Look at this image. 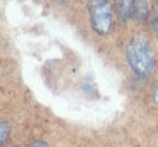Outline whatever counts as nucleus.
Returning a JSON list of instances; mask_svg holds the SVG:
<instances>
[{
	"label": "nucleus",
	"instance_id": "6",
	"mask_svg": "<svg viewBox=\"0 0 158 147\" xmlns=\"http://www.w3.org/2000/svg\"><path fill=\"white\" fill-rule=\"evenodd\" d=\"M151 25H153V31L158 32V7L153 12V22H151Z\"/></svg>",
	"mask_w": 158,
	"mask_h": 147
},
{
	"label": "nucleus",
	"instance_id": "1",
	"mask_svg": "<svg viewBox=\"0 0 158 147\" xmlns=\"http://www.w3.org/2000/svg\"><path fill=\"white\" fill-rule=\"evenodd\" d=\"M126 59L129 68L141 78L150 76L155 66V56L150 42L143 36H134L126 48Z\"/></svg>",
	"mask_w": 158,
	"mask_h": 147
},
{
	"label": "nucleus",
	"instance_id": "7",
	"mask_svg": "<svg viewBox=\"0 0 158 147\" xmlns=\"http://www.w3.org/2000/svg\"><path fill=\"white\" fill-rule=\"evenodd\" d=\"M27 147H49L46 142H43V140H36V142H32V144H29Z\"/></svg>",
	"mask_w": 158,
	"mask_h": 147
},
{
	"label": "nucleus",
	"instance_id": "2",
	"mask_svg": "<svg viewBox=\"0 0 158 147\" xmlns=\"http://www.w3.org/2000/svg\"><path fill=\"white\" fill-rule=\"evenodd\" d=\"M92 29L99 36H107L114 27V10L109 0H92L89 4Z\"/></svg>",
	"mask_w": 158,
	"mask_h": 147
},
{
	"label": "nucleus",
	"instance_id": "5",
	"mask_svg": "<svg viewBox=\"0 0 158 147\" xmlns=\"http://www.w3.org/2000/svg\"><path fill=\"white\" fill-rule=\"evenodd\" d=\"M9 133H10V125L7 122H0V145L7 140Z\"/></svg>",
	"mask_w": 158,
	"mask_h": 147
},
{
	"label": "nucleus",
	"instance_id": "4",
	"mask_svg": "<svg viewBox=\"0 0 158 147\" xmlns=\"http://www.w3.org/2000/svg\"><path fill=\"white\" fill-rule=\"evenodd\" d=\"M133 9H134V0H117L116 2V10L121 21H127L133 17Z\"/></svg>",
	"mask_w": 158,
	"mask_h": 147
},
{
	"label": "nucleus",
	"instance_id": "3",
	"mask_svg": "<svg viewBox=\"0 0 158 147\" xmlns=\"http://www.w3.org/2000/svg\"><path fill=\"white\" fill-rule=\"evenodd\" d=\"M151 12V2L150 0H134L133 9V19L136 22H144Z\"/></svg>",
	"mask_w": 158,
	"mask_h": 147
},
{
	"label": "nucleus",
	"instance_id": "8",
	"mask_svg": "<svg viewBox=\"0 0 158 147\" xmlns=\"http://www.w3.org/2000/svg\"><path fill=\"white\" fill-rule=\"evenodd\" d=\"M153 102L155 105H158V83L155 85V90H153Z\"/></svg>",
	"mask_w": 158,
	"mask_h": 147
}]
</instances>
